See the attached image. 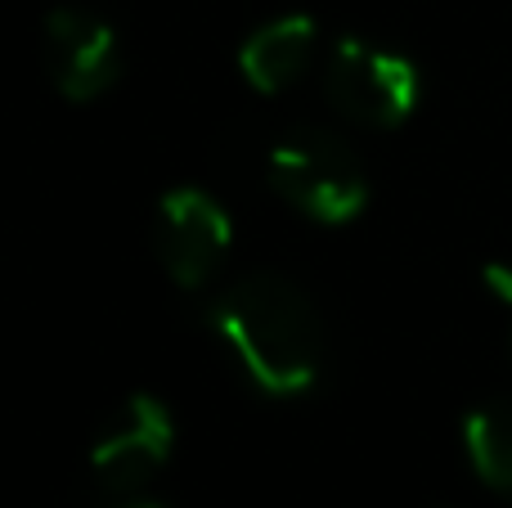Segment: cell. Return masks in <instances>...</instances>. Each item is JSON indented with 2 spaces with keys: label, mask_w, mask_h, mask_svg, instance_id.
Instances as JSON below:
<instances>
[{
  "label": "cell",
  "mask_w": 512,
  "mask_h": 508,
  "mask_svg": "<svg viewBox=\"0 0 512 508\" xmlns=\"http://www.w3.org/2000/svg\"><path fill=\"white\" fill-rule=\"evenodd\" d=\"M216 333L234 351L248 378L270 396H301L319 383L324 324L288 275L252 270L216 306Z\"/></svg>",
  "instance_id": "obj_1"
},
{
  "label": "cell",
  "mask_w": 512,
  "mask_h": 508,
  "mask_svg": "<svg viewBox=\"0 0 512 508\" xmlns=\"http://www.w3.org/2000/svg\"><path fill=\"white\" fill-rule=\"evenodd\" d=\"M270 189L319 225H346L369 203V176L355 149L328 126H292L265 158Z\"/></svg>",
  "instance_id": "obj_2"
},
{
  "label": "cell",
  "mask_w": 512,
  "mask_h": 508,
  "mask_svg": "<svg viewBox=\"0 0 512 508\" xmlns=\"http://www.w3.org/2000/svg\"><path fill=\"white\" fill-rule=\"evenodd\" d=\"M324 95L351 122L369 131H391L418 108L423 77H418V63L400 50H387L364 36H342L324 59Z\"/></svg>",
  "instance_id": "obj_3"
},
{
  "label": "cell",
  "mask_w": 512,
  "mask_h": 508,
  "mask_svg": "<svg viewBox=\"0 0 512 508\" xmlns=\"http://www.w3.org/2000/svg\"><path fill=\"white\" fill-rule=\"evenodd\" d=\"M234 225L221 198H212L198 185H176L158 198L153 212V252L171 284L203 288L230 257Z\"/></svg>",
  "instance_id": "obj_4"
},
{
  "label": "cell",
  "mask_w": 512,
  "mask_h": 508,
  "mask_svg": "<svg viewBox=\"0 0 512 508\" xmlns=\"http://www.w3.org/2000/svg\"><path fill=\"white\" fill-rule=\"evenodd\" d=\"M171 450H176V419L158 396L140 392L126 396L108 414V423L90 446V468L108 495H135L149 491V482L167 468Z\"/></svg>",
  "instance_id": "obj_5"
},
{
  "label": "cell",
  "mask_w": 512,
  "mask_h": 508,
  "mask_svg": "<svg viewBox=\"0 0 512 508\" xmlns=\"http://www.w3.org/2000/svg\"><path fill=\"white\" fill-rule=\"evenodd\" d=\"M41 63L50 86L72 104H90L104 90H113L122 72L117 32L99 14L77 5H59L45 14L41 27Z\"/></svg>",
  "instance_id": "obj_6"
},
{
  "label": "cell",
  "mask_w": 512,
  "mask_h": 508,
  "mask_svg": "<svg viewBox=\"0 0 512 508\" xmlns=\"http://www.w3.org/2000/svg\"><path fill=\"white\" fill-rule=\"evenodd\" d=\"M319 54V27L310 14H279L248 32L239 45V72L261 95H283L310 72Z\"/></svg>",
  "instance_id": "obj_7"
},
{
  "label": "cell",
  "mask_w": 512,
  "mask_h": 508,
  "mask_svg": "<svg viewBox=\"0 0 512 508\" xmlns=\"http://www.w3.org/2000/svg\"><path fill=\"white\" fill-rule=\"evenodd\" d=\"M463 446L477 477L499 495H512V401H486L463 419Z\"/></svg>",
  "instance_id": "obj_8"
},
{
  "label": "cell",
  "mask_w": 512,
  "mask_h": 508,
  "mask_svg": "<svg viewBox=\"0 0 512 508\" xmlns=\"http://www.w3.org/2000/svg\"><path fill=\"white\" fill-rule=\"evenodd\" d=\"M481 279H486V288L499 297V302L512 306V266H504V261H490V266L481 270Z\"/></svg>",
  "instance_id": "obj_9"
},
{
  "label": "cell",
  "mask_w": 512,
  "mask_h": 508,
  "mask_svg": "<svg viewBox=\"0 0 512 508\" xmlns=\"http://www.w3.org/2000/svg\"><path fill=\"white\" fill-rule=\"evenodd\" d=\"M113 508H167V504L153 500L149 491H135V495H113Z\"/></svg>",
  "instance_id": "obj_10"
}]
</instances>
